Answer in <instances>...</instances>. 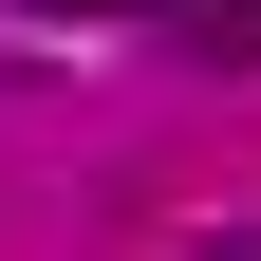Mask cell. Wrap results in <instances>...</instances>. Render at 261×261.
<instances>
[{
    "mask_svg": "<svg viewBox=\"0 0 261 261\" xmlns=\"http://www.w3.org/2000/svg\"><path fill=\"white\" fill-rule=\"evenodd\" d=\"M187 38H224V56H261V0H168Z\"/></svg>",
    "mask_w": 261,
    "mask_h": 261,
    "instance_id": "cell-1",
    "label": "cell"
},
{
    "mask_svg": "<svg viewBox=\"0 0 261 261\" xmlns=\"http://www.w3.org/2000/svg\"><path fill=\"white\" fill-rule=\"evenodd\" d=\"M38 19H112V0H38Z\"/></svg>",
    "mask_w": 261,
    "mask_h": 261,
    "instance_id": "cell-2",
    "label": "cell"
},
{
    "mask_svg": "<svg viewBox=\"0 0 261 261\" xmlns=\"http://www.w3.org/2000/svg\"><path fill=\"white\" fill-rule=\"evenodd\" d=\"M224 261H261V243H224Z\"/></svg>",
    "mask_w": 261,
    "mask_h": 261,
    "instance_id": "cell-3",
    "label": "cell"
}]
</instances>
